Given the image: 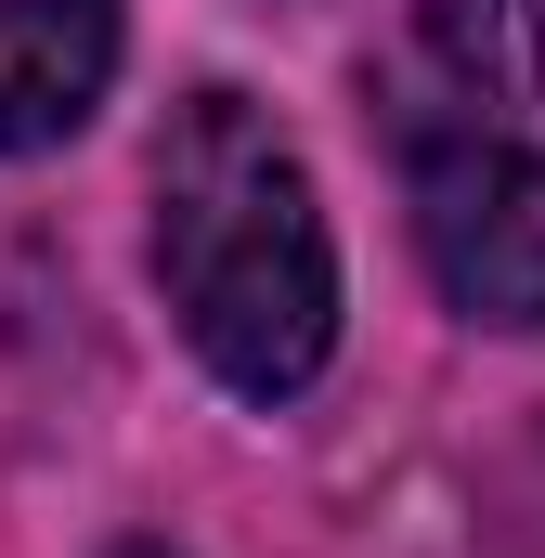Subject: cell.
<instances>
[{
	"label": "cell",
	"instance_id": "1",
	"mask_svg": "<svg viewBox=\"0 0 545 558\" xmlns=\"http://www.w3.org/2000/svg\"><path fill=\"white\" fill-rule=\"evenodd\" d=\"M364 105L428 286L468 325H545V0H390Z\"/></svg>",
	"mask_w": 545,
	"mask_h": 558
},
{
	"label": "cell",
	"instance_id": "4",
	"mask_svg": "<svg viewBox=\"0 0 545 558\" xmlns=\"http://www.w3.org/2000/svg\"><path fill=\"white\" fill-rule=\"evenodd\" d=\"M118 558H169V546H118Z\"/></svg>",
	"mask_w": 545,
	"mask_h": 558
},
{
	"label": "cell",
	"instance_id": "2",
	"mask_svg": "<svg viewBox=\"0 0 545 558\" xmlns=\"http://www.w3.org/2000/svg\"><path fill=\"white\" fill-rule=\"evenodd\" d=\"M143 195H156L143 247H156V299L182 351L234 403H299L338 351V234L299 143L247 92H182Z\"/></svg>",
	"mask_w": 545,
	"mask_h": 558
},
{
	"label": "cell",
	"instance_id": "3",
	"mask_svg": "<svg viewBox=\"0 0 545 558\" xmlns=\"http://www.w3.org/2000/svg\"><path fill=\"white\" fill-rule=\"evenodd\" d=\"M118 78V0H0V156L65 143Z\"/></svg>",
	"mask_w": 545,
	"mask_h": 558
}]
</instances>
